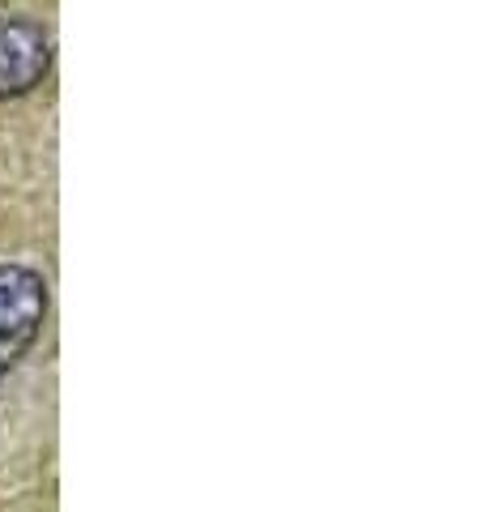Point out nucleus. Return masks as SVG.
I'll return each instance as SVG.
<instances>
[{"label":"nucleus","instance_id":"f257e3e1","mask_svg":"<svg viewBox=\"0 0 486 512\" xmlns=\"http://www.w3.org/2000/svg\"><path fill=\"white\" fill-rule=\"evenodd\" d=\"M47 316V286L35 269L0 265V376L18 363L39 338Z\"/></svg>","mask_w":486,"mask_h":512},{"label":"nucleus","instance_id":"f03ea898","mask_svg":"<svg viewBox=\"0 0 486 512\" xmlns=\"http://www.w3.org/2000/svg\"><path fill=\"white\" fill-rule=\"evenodd\" d=\"M52 43L39 22H0V94H26L47 77Z\"/></svg>","mask_w":486,"mask_h":512}]
</instances>
